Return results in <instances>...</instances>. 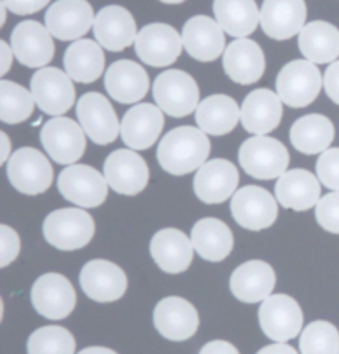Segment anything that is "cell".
Masks as SVG:
<instances>
[{"label": "cell", "instance_id": "obj_6", "mask_svg": "<svg viewBox=\"0 0 339 354\" xmlns=\"http://www.w3.org/2000/svg\"><path fill=\"white\" fill-rule=\"evenodd\" d=\"M7 177L20 194L38 196L52 185L53 166L35 147H20L7 161Z\"/></svg>", "mask_w": 339, "mask_h": 354}, {"label": "cell", "instance_id": "obj_11", "mask_svg": "<svg viewBox=\"0 0 339 354\" xmlns=\"http://www.w3.org/2000/svg\"><path fill=\"white\" fill-rule=\"evenodd\" d=\"M30 91L37 106L50 116H62L75 104L73 80L55 66L38 68L32 77Z\"/></svg>", "mask_w": 339, "mask_h": 354}, {"label": "cell", "instance_id": "obj_15", "mask_svg": "<svg viewBox=\"0 0 339 354\" xmlns=\"http://www.w3.org/2000/svg\"><path fill=\"white\" fill-rule=\"evenodd\" d=\"M103 174L114 192L138 196L149 183V167L134 149H116L106 158Z\"/></svg>", "mask_w": 339, "mask_h": 354}, {"label": "cell", "instance_id": "obj_20", "mask_svg": "<svg viewBox=\"0 0 339 354\" xmlns=\"http://www.w3.org/2000/svg\"><path fill=\"white\" fill-rule=\"evenodd\" d=\"M306 15L304 0H264L260 8L262 30L273 40H288L300 35Z\"/></svg>", "mask_w": 339, "mask_h": 354}, {"label": "cell", "instance_id": "obj_17", "mask_svg": "<svg viewBox=\"0 0 339 354\" xmlns=\"http://www.w3.org/2000/svg\"><path fill=\"white\" fill-rule=\"evenodd\" d=\"M95 17L86 0H57L46 10L45 27L53 39L75 41L90 32Z\"/></svg>", "mask_w": 339, "mask_h": 354}, {"label": "cell", "instance_id": "obj_42", "mask_svg": "<svg viewBox=\"0 0 339 354\" xmlns=\"http://www.w3.org/2000/svg\"><path fill=\"white\" fill-rule=\"evenodd\" d=\"M20 254L19 234L8 225H0V267L6 268Z\"/></svg>", "mask_w": 339, "mask_h": 354}, {"label": "cell", "instance_id": "obj_5", "mask_svg": "<svg viewBox=\"0 0 339 354\" xmlns=\"http://www.w3.org/2000/svg\"><path fill=\"white\" fill-rule=\"evenodd\" d=\"M277 93L280 100L290 108L309 106L320 95L323 78L316 63L293 60L280 70L277 77Z\"/></svg>", "mask_w": 339, "mask_h": 354}, {"label": "cell", "instance_id": "obj_35", "mask_svg": "<svg viewBox=\"0 0 339 354\" xmlns=\"http://www.w3.org/2000/svg\"><path fill=\"white\" fill-rule=\"evenodd\" d=\"M290 141L298 153L321 154L334 141V124L323 115L302 116L291 126Z\"/></svg>", "mask_w": 339, "mask_h": 354}, {"label": "cell", "instance_id": "obj_23", "mask_svg": "<svg viewBox=\"0 0 339 354\" xmlns=\"http://www.w3.org/2000/svg\"><path fill=\"white\" fill-rule=\"evenodd\" d=\"M164 128V111L151 103L136 104L122 116L121 139L129 149L144 151L156 145Z\"/></svg>", "mask_w": 339, "mask_h": 354}, {"label": "cell", "instance_id": "obj_22", "mask_svg": "<svg viewBox=\"0 0 339 354\" xmlns=\"http://www.w3.org/2000/svg\"><path fill=\"white\" fill-rule=\"evenodd\" d=\"M154 326L169 341H185L199 330V313L192 303L181 297L163 298L154 308Z\"/></svg>", "mask_w": 339, "mask_h": 354}, {"label": "cell", "instance_id": "obj_14", "mask_svg": "<svg viewBox=\"0 0 339 354\" xmlns=\"http://www.w3.org/2000/svg\"><path fill=\"white\" fill-rule=\"evenodd\" d=\"M32 305L46 319H65L76 305L73 285L60 273H45L32 286Z\"/></svg>", "mask_w": 339, "mask_h": 354}, {"label": "cell", "instance_id": "obj_18", "mask_svg": "<svg viewBox=\"0 0 339 354\" xmlns=\"http://www.w3.org/2000/svg\"><path fill=\"white\" fill-rule=\"evenodd\" d=\"M80 285L93 301L111 303L120 300L126 293L128 277L116 263L98 259L84 263L80 272Z\"/></svg>", "mask_w": 339, "mask_h": 354}, {"label": "cell", "instance_id": "obj_7", "mask_svg": "<svg viewBox=\"0 0 339 354\" xmlns=\"http://www.w3.org/2000/svg\"><path fill=\"white\" fill-rule=\"evenodd\" d=\"M58 191L68 202L78 207L95 209L108 197V180L95 167L71 164L58 176Z\"/></svg>", "mask_w": 339, "mask_h": 354}, {"label": "cell", "instance_id": "obj_48", "mask_svg": "<svg viewBox=\"0 0 339 354\" xmlns=\"http://www.w3.org/2000/svg\"><path fill=\"white\" fill-rule=\"evenodd\" d=\"M0 138H2V146H3V149H2V156H0V162L2 164H7V161L8 159H10V139H8V136H7V133H0Z\"/></svg>", "mask_w": 339, "mask_h": 354}, {"label": "cell", "instance_id": "obj_51", "mask_svg": "<svg viewBox=\"0 0 339 354\" xmlns=\"http://www.w3.org/2000/svg\"><path fill=\"white\" fill-rule=\"evenodd\" d=\"M159 2L171 3V6H176V3H182V2H185V0H159Z\"/></svg>", "mask_w": 339, "mask_h": 354}, {"label": "cell", "instance_id": "obj_2", "mask_svg": "<svg viewBox=\"0 0 339 354\" xmlns=\"http://www.w3.org/2000/svg\"><path fill=\"white\" fill-rule=\"evenodd\" d=\"M95 221L86 210L68 207L50 212L44 222V237L58 250H80L91 242Z\"/></svg>", "mask_w": 339, "mask_h": 354}, {"label": "cell", "instance_id": "obj_28", "mask_svg": "<svg viewBox=\"0 0 339 354\" xmlns=\"http://www.w3.org/2000/svg\"><path fill=\"white\" fill-rule=\"evenodd\" d=\"M275 197L285 209L296 212L309 210L321 199L320 179L306 169L286 171L275 184Z\"/></svg>", "mask_w": 339, "mask_h": 354}, {"label": "cell", "instance_id": "obj_25", "mask_svg": "<svg viewBox=\"0 0 339 354\" xmlns=\"http://www.w3.org/2000/svg\"><path fill=\"white\" fill-rule=\"evenodd\" d=\"M282 103L283 101L280 100L278 93L266 90V88H258L248 93L240 108V121L245 131L255 136H266L268 133L275 131L282 123Z\"/></svg>", "mask_w": 339, "mask_h": 354}, {"label": "cell", "instance_id": "obj_24", "mask_svg": "<svg viewBox=\"0 0 339 354\" xmlns=\"http://www.w3.org/2000/svg\"><path fill=\"white\" fill-rule=\"evenodd\" d=\"M182 44L194 60L214 62L226 52V35L217 20L207 15H196L182 28Z\"/></svg>", "mask_w": 339, "mask_h": 354}, {"label": "cell", "instance_id": "obj_41", "mask_svg": "<svg viewBox=\"0 0 339 354\" xmlns=\"http://www.w3.org/2000/svg\"><path fill=\"white\" fill-rule=\"evenodd\" d=\"M316 222L329 234L339 235V192H329L320 199L315 207Z\"/></svg>", "mask_w": 339, "mask_h": 354}, {"label": "cell", "instance_id": "obj_44", "mask_svg": "<svg viewBox=\"0 0 339 354\" xmlns=\"http://www.w3.org/2000/svg\"><path fill=\"white\" fill-rule=\"evenodd\" d=\"M323 86L328 98L333 103L339 104V60L329 63V66L324 71Z\"/></svg>", "mask_w": 339, "mask_h": 354}, {"label": "cell", "instance_id": "obj_29", "mask_svg": "<svg viewBox=\"0 0 339 354\" xmlns=\"http://www.w3.org/2000/svg\"><path fill=\"white\" fill-rule=\"evenodd\" d=\"M149 250L154 263L171 275L185 272L194 259L192 240L179 229L156 232L154 237L151 239Z\"/></svg>", "mask_w": 339, "mask_h": 354}, {"label": "cell", "instance_id": "obj_8", "mask_svg": "<svg viewBox=\"0 0 339 354\" xmlns=\"http://www.w3.org/2000/svg\"><path fill=\"white\" fill-rule=\"evenodd\" d=\"M258 322L266 338L275 343H286L302 333L303 311L295 298L283 293L270 295L262 301Z\"/></svg>", "mask_w": 339, "mask_h": 354}, {"label": "cell", "instance_id": "obj_1", "mask_svg": "<svg viewBox=\"0 0 339 354\" xmlns=\"http://www.w3.org/2000/svg\"><path fill=\"white\" fill-rule=\"evenodd\" d=\"M210 154V141L201 128L179 126L161 139L158 162L172 176H185L199 171Z\"/></svg>", "mask_w": 339, "mask_h": 354}, {"label": "cell", "instance_id": "obj_40", "mask_svg": "<svg viewBox=\"0 0 339 354\" xmlns=\"http://www.w3.org/2000/svg\"><path fill=\"white\" fill-rule=\"evenodd\" d=\"M316 176L324 187L339 192V147L321 153L316 162Z\"/></svg>", "mask_w": 339, "mask_h": 354}, {"label": "cell", "instance_id": "obj_45", "mask_svg": "<svg viewBox=\"0 0 339 354\" xmlns=\"http://www.w3.org/2000/svg\"><path fill=\"white\" fill-rule=\"evenodd\" d=\"M199 354H240L234 344H230L228 341L215 339L210 343L203 344L201 353Z\"/></svg>", "mask_w": 339, "mask_h": 354}, {"label": "cell", "instance_id": "obj_49", "mask_svg": "<svg viewBox=\"0 0 339 354\" xmlns=\"http://www.w3.org/2000/svg\"><path fill=\"white\" fill-rule=\"evenodd\" d=\"M78 354H118L116 351L109 348H103V346H91V348H84L80 351Z\"/></svg>", "mask_w": 339, "mask_h": 354}, {"label": "cell", "instance_id": "obj_4", "mask_svg": "<svg viewBox=\"0 0 339 354\" xmlns=\"http://www.w3.org/2000/svg\"><path fill=\"white\" fill-rule=\"evenodd\" d=\"M152 96L166 115L184 118L197 109L201 90L196 80L185 71L166 70L154 80Z\"/></svg>", "mask_w": 339, "mask_h": 354}, {"label": "cell", "instance_id": "obj_13", "mask_svg": "<svg viewBox=\"0 0 339 354\" xmlns=\"http://www.w3.org/2000/svg\"><path fill=\"white\" fill-rule=\"evenodd\" d=\"M182 46V35L167 24H149L143 27L134 44L139 60L154 68H163L177 62Z\"/></svg>", "mask_w": 339, "mask_h": 354}, {"label": "cell", "instance_id": "obj_27", "mask_svg": "<svg viewBox=\"0 0 339 354\" xmlns=\"http://www.w3.org/2000/svg\"><path fill=\"white\" fill-rule=\"evenodd\" d=\"M104 88L108 95L118 103H138L149 91V75L139 63L133 60H118L106 70Z\"/></svg>", "mask_w": 339, "mask_h": 354}, {"label": "cell", "instance_id": "obj_37", "mask_svg": "<svg viewBox=\"0 0 339 354\" xmlns=\"http://www.w3.org/2000/svg\"><path fill=\"white\" fill-rule=\"evenodd\" d=\"M32 91L8 80L0 82V120L6 124H19L32 116L35 108Z\"/></svg>", "mask_w": 339, "mask_h": 354}, {"label": "cell", "instance_id": "obj_50", "mask_svg": "<svg viewBox=\"0 0 339 354\" xmlns=\"http://www.w3.org/2000/svg\"><path fill=\"white\" fill-rule=\"evenodd\" d=\"M7 10H8V8H7V6H6V3H0V14H2V25L3 24H6V20H7Z\"/></svg>", "mask_w": 339, "mask_h": 354}, {"label": "cell", "instance_id": "obj_9", "mask_svg": "<svg viewBox=\"0 0 339 354\" xmlns=\"http://www.w3.org/2000/svg\"><path fill=\"white\" fill-rule=\"evenodd\" d=\"M40 141L46 154L62 166L80 161L86 149V133L82 124L63 116H53L46 121L40 131Z\"/></svg>", "mask_w": 339, "mask_h": 354}, {"label": "cell", "instance_id": "obj_33", "mask_svg": "<svg viewBox=\"0 0 339 354\" xmlns=\"http://www.w3.org/2000/svg\"><path fill=\"white\" fill-rule=\"evenodd\" d=\"M241 111L234 98L227 95H212L202 100L196 109V123L210 136H223L239 124Z\"/></svg>", "mask_w": 339, "mask_h": 354}, {"label": "cell", "instance_id": "obj_10", "mask_svg": "<svg viewBox=\"0 0 339 354\" xmlns=\"http://www.w3.org/2000/svg\"><path fill=\"white\" fill-rule=\"evenodd\" d=\"M230 212L234 221L247 230H265L278 218V201L264 187L245 185L232 196Z\"/></svg>", "mask_w": 339, "mask_h": 354}, {"label": "cell", "instance_id": "obj_30", "mask_svg": "<svg viewBox=\"0 0 339 354\" xmlns=\"http://www.w3.org/2000/svg\"><path fill=\"white\" fill-rule=\"evenodd\" d=\"M277 283L271 265L264 260H250L234 270L230 277V292L244 303L264 301L273 292Z\"/></svg>", "mask_w": 339, "mask_h": 354}, {"label": "cell", "instance_id": "obj_43", "mask_svg": "<svg viewBox=\"0 0 339 354\" xmlns=\"http://www.w3.org/2000/svg\"><path fill=\"white\" fill-rule=\"evenodd\" d=\"M8 10L17 15H30L40 12L50 3V0H2Z\"/></svg>", "mask_w": 339, "mask_h": 354}, {"label": "cell", "instance_id": "obj_36", "mask_svg": "<svg viewBox=\"0 0 339 354\" xmlns=\"http://www.w3.org/2000/svg\"><path fill=\"white\" fill-rule=\"evenodd\" d=\"M214 15L222 30L235 39H247L260 24L255 0H214Z\"/></svg>", "mask_w": 339, "mask_h": 354}, {"label": "cell", "instance_id": "obj_26", "mask_svg": "<svg viewBox=\"0 0 339 354\" xmlns=\"http://www.w3.org/2000/svg\"><path fill=\"white\" fill-rule=\"evenodd\" d=\"M222 66L232 82L239 85H253L265 73V53L257 41L237 39L223 52Z\"/></svg>", "mask_w": 339, "mask_h": 354}, {"label": "cell", "instance_id": "obj_12", "mask_svg": "<svg viewBox=\"0 0 339 354\" xmlns=\"http://www.w3.org/2000/svg\"><path fill=\"white\" fill-rule=\"evenodd\" d=\"M76 116L86 136L98 146L111 145L121 133L120 120L101 93H84L76 103Z\"/></svg>", "mask_w": 339, "mask_h": 354}, {"label": "cell", "instance_id": "obj_32", "mask_svg": "<svg viewBox=\"0 0 339 354\" xmlns=\"http://www.w3.org/2000/svg\"><path fill=\"white\" fill-rule=\"evenodd\" d=\"M63 66L76 83L96 82L104 71L103 46L95 40H75L63 55Z\"/></svg>", "mask_w": 339, "mask_h": 354}, {"label": "cell", "instance_id": "obj_46", "mask_svg": "<svg viewBox=\"0 0 339 354\" xmlns=\"http://www.w3.org/2000/svg\"><path fill=\"white\" fill-rule=\"evenodd\" d=\"M0 50H2V68H0V75L2 77H6L8 73V70H10L12 66V60H14V50H12V46L7 44V41H0Z\"/></svg>", "mask_w": 339, "mask_h": 354}, {"label": "cell", "instance_id": "obj_34", "mask_svg": "<svg viewBox=\"0 0 339 354\" xmlns=\"http://www.w3.org/2000/svg\"><path fill=\"white\" fill-rule=\"evenodd\" d=\"M298 46L303 57L316 65L333 63L339 57V30L324 20L309 22L300 32Z\"/></svg>", "mask_w": 339, "mask_h": 354}, {"label": "cell", "instance_id": "obj_38", "mask_svg": "<svg viewBox=\"0 0 339 354\" xmlns=\"http://www.w3.org/2000/svg\"><path fill=\"white\" fill-rule=\"evenodd\" d=\"M75 338L63 326H44L27 341L28 354H75Z\"/></svg>", "mask_w": 339, "mask_h": 354}, {"label": "cell", "instance_id": "obj_19", "mask_svg": "<svg viewBox=\"0 0 339 354\" xmlns=\"http://www.w3.org/2000/svg\"><path fill=\"white\" fill-rule=\"evenodd\" d=\"M239 169L227 159H212L196 172L194 192L203 204H222L239 187Z\"/></svg>", "mask_w": 339, "mask_h": 354}, {"label": "cell", "instance_id": "obj_21", "mask_svg": "<svg viewBox=\"0 0 339 354\" xmlns=\"http://www.w3.org/2000/svg\"><path fill=\"white\" fill-rule=\"evenodd\" d=\"M95 39L108 52H122L136 44L138 27L128 8L121 6L103 7L93 24Z\"/></svg>", "mask_w": 339, "mask_h": 354}, {"label": "cell", "instance_id": "obj_39", "mask_svg": "<svg viewBox=\"0 0 339 354\" xmlns=\"http://www.w3.org/2000/svg\"><path fill=\"white\" fill-rule=\"evenodd\" d=\"M302 354H339V331L329 322H313L300 336Z\"/></svg>", "mask_w": 339, "mask_h": 354}, {"label": "cell", "instance_id": "obj_16", "mask_svg": "<svg viewBox=\"0 0 339 354\" xmlns=\"http://www.w3.org/2000/svg\"><path fill=\"white\" fill-rule=\"evenodd\" d=\"M15 58L27 68H45L55 57L53 35L35 20L20 22L10 33Z\"/></svg>", "mask_w": 339, "mask_h": 354}, {"label": "cell", "instance_id": "obj_31", "mask_svg": "<svg viewBox=\"0 0 339 354\" xmlns=\"http://www.w3.org/2000/svg\"><path fill=\"white\" fill-rule=\"evenodd\" d=\"M194 250L207 262H222L234 248V235L226 222L205 217L194 223L190 232Z\"/></svg>", "mask_w": 339, "mask_h": 354}, {"label": "cell", "instance_id": "obj_47", "mask_svg": "<svg viewBox=\"0 0 339 354\" xmlns=\"http://www.w3.org/2000/svg\"><path fill=\"white\" fill-rule=\"evenodd\" d=\"M257 354H298V353H296V349L293 346H290V344L275 343V344H270V346L262 348Z\"/></svg>", "mask_w": 339, "mask_h": 354}, {"label": "cell", "instance_id": "obj_3", "mask_svg": "<svg viewBox=\"0 0 339 354\" xmlns=\"http://www.w3.org/2000/svg\"><path fill=\"white\" fill-rule=\"evenodd\" d=\"M241 169L258 180L278 179L285 174L290 164V154L283 142L270 136H253L239 149Z\"/></svg>", "mask_w": 339, "mask_h": 354}]
</instances>
